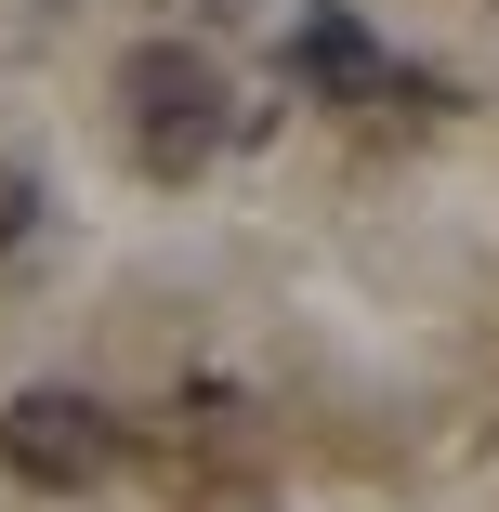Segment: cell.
Listing matches in <instances>:
<instances>
[{
    "label": "cell",
    "mask_w": 499,
    "mask_h": 512,
    "mask_svg": "<svg viewBox=\"0 0 499 512\" xmlns=\"http://www.w3.org/2000/svg\"><path fill=\"white\" fill-rule=\"evenodd\" d=\"M119 106H132V158H145L158 184L211 171V145H224V66H211V53L145 40V53L119 66Z\"/></svg>",
    "instance_id": "6da1fadb"
},
{
    "label": "cell",
    "mask_w": 499,
    "mask_h": 512,
    "mask_svg": "<svg viewBox=\"0 0 499 512\" xmlns=\"http://www.w3.org/2000/svg\"><path fill=\"white\" fill-rule=\"evenodd\" d=\"M106 460H119V421L79 381H27L0 407V473L14 486H106Z\"/></svg>",
    "instance_id": "7a4b0ae2"
},
{
    "label": "cell",
    "mask_w": 499,
    "mask_h": 512,
    "mask_svg": "<svg viewBox=\"0 0 499 512\" xmlns=\"http://www.w3.org/2000/svg\"><path fill=\"white\" fill-rule=\"evenodd\" d=\"M289 79H303V92H329V106H368V92H394L381 40H368L355 14H329V0H316L303 27H289Z\"/></svg>",
    "instance_id": "3957f363"
},
{
    "label": "cell",
    "mask_w": 499,
    "mask_h": 512,
    "mask_svg": "<svg viewBox=\"0 0 499 512\" xmlns=\"http://www.w3.org/2000/svg\"><path fill=\"white\" fill-rule=\"evenodd\" d=\"M27 224H40V184H27V171H0V250H14Z\"/></svg>",
    "instance_id": "277c9868"
}]
</instances>
